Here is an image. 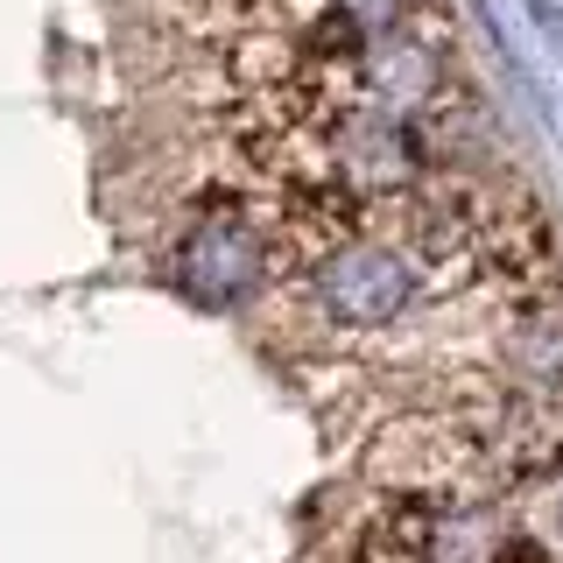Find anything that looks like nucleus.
<instances>
[{"mask_svg":"<svg viewBox=\"0 0 563 563\" xmlns=\"http://www.w3.org/2000/svg\"><path fill=\"white\" fill-rule=\"evenodd\" d=\"M360 563H536L521 521L479 493H451V500H387L366 521Z\"/></svg>","mask_w":563,"mask_h":563,"instance_id":"1","label":"nucleus"},{"mask_svg":"<svg viewBox=\"0 0 563 563\" xmlns=\"http://www.w3.org/2000/svg\"><path fill=\"white\" fill-rule=\"evenodd\" d=\"M275 261H282L275 225L246 198L219 190V198H205L190 211V225L176 233L169 282H176V296L198 303V310H246L275 282Z\"/></svg>","mask_w":563,"mask_h":563,"instance_id":"2","label":"nucleus"},{"mask_svg":"<svg viewBox=\"0 0 563 563\" xmlns=\"http://www.w3.org/2000/svg\"><path fill=\"white\" fill-rule=\"evenodd\" d=\"M528 14H536V29L550 43H563V0H528Z\"/></svg>","mask_w":563,"mask_h":563,"instance_id":"5","label":"nucleus"},{"mask_svg":"<svg viewBox=\"0 0 563 563\" xmlns=\"http://www.w3.org/2000/svg\"><path fill=\"white\" fill-rule=\"evenodd\" d=\"M303 282H310V303L339 331H387L422 303L430 275H422V261L395 233L352 225V233H339L303 261Z\"/></svg>","mask_w":563,"mask_h":563,"instance_id":"3","label":"nucleus"},{"mask_svg":"<svg viewBox=\"0 0 563 563\" xmlns=\"http://www.w3.org/2000/svg\"><path fill=\"white\" fill-rule=\"evenodd\" d=\"M331 85V106H366V113H387V120H422L430 128L437 113L451 106V57L437 35H422L416 22H395L380 35H366L345 64L324 70Z\"/></svg>","mask_w":563,"mask_h":563,"instance_id":"4","label":"nucleus"}]
</instances>
